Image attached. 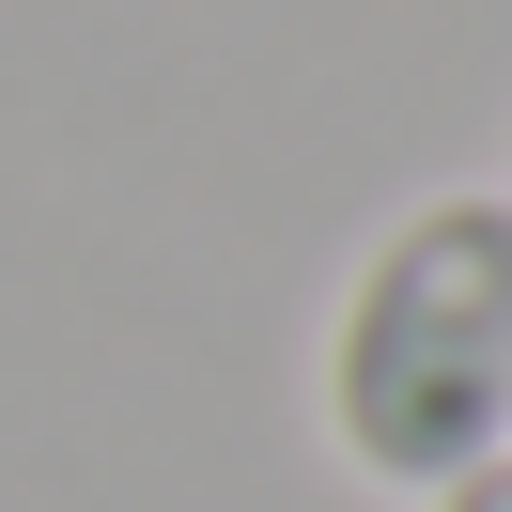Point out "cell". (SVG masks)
<instances>
[{"instance_id": "6da1fadb", "label": "cell", "mask_w": 512, "mask_h": 512, "mask_svg": "<svg viewBox=\"0 0 512 512\" xmlns=\"http://www.w3.org/2000/svg\"><path fill=\"white\" fill-rule=\"evenodd\" d=\"M326 435L388 497L512 450V187H435L373 233L326 311Z\"/></svg>"}, {"instance_id": "7a4b0ae2", "label": "cell", "mask_w": 512, "mask_h": 512, "mask_svg": "<svg viewBox=\"0 0 512 512\" xmlns=\"http://www.w3.org/2000/svg\"><path fill=\"white\" fill-rule=\"evenodd\" d=\"M419 512H512V450H497V466H466V481H435Z\"/></svg>"}]
</instances>
